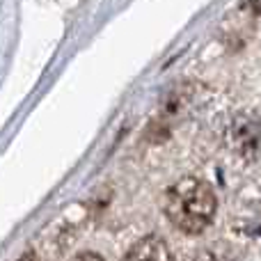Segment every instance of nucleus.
I'll return each mask as SVG.
<instances>
[{
	"instance_id": "nucleus-1",
	"label": "nucleus",
	"mask_w": 261,
	"mask_h": 261,
	"mask_svg": "<svg viewBox=\"0 0 261 261\" xmlns=\"http://www.w3.org/2000/svg\"><path fill=\"white\" fill-rule=\"evenodd\" d=\"M165 216L184 234H199L216 216V195L202 179L186 176L165 193Z\"/></svg>"
},
{
	"instance_id": "nucleus-2",
	"label": "nucleus",
	"mask_w": 261,
	"mask_h": 261,
	"mask_svg": "<svg viewBox=\"0 0 261 261\" xmlns=\"http://www.w3.org/2000/svg\"><path fill=\"white\" fill-rule=\"evenodd\" d=\"M124 261H174L167 243L161 236H144L128 250Z\"/></svg>"
},
{
	"instance_id": "nucleus-3",
	"label": "nucleus",
	"mask_w": 261,
	"mask_h": 261,
	"mask_svg": "<svg viewBox=\"0 0 261 261\" xmlns=\"http://www.w3.org/2000/svg\"><path fill=\"white\" fill-rule=\"evenodd\" d=\"M73 261H103V257H99V254H94V252H83Z\"/></svg>"
},
{
	"instance_id": "nucleus-4",
	"label": "nucleus",
	"mask_w": 261,
	"mask_h": 261,
	"mask_svg": "<svg viewBox=\"0 0 261 261\" xmlns=\"http://www.w3.org/2000/svg\"><path fill=\"white\" fill-rule=\"evenodd\" d=\"M18 261H37V257H35L32 252H28V254H23V257L18 259Z\"/></svg>"
}]
</instances>
